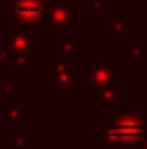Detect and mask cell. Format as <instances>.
Listing matches in <instances>:
<instances>
[{
    "instance_id": "5b68a950",
    "label": "cell",
    "mask_w": 147,
    "mask_h": 149,
    "mask_svg": "<svg viewBox=\"0 0 147 149\" xmlns=\"http://www.w3.org/2000/svg\"><path fill=\"white\" fill-rule=\"evenodd\" d=\"M83 76L79 74V68L64 58H55L51 64L45 66V81L53 83L57 91L60 89H79V81Z\"/></svg>"
},
{
    "instance_id": "9c48e42d",
    "label": "cell",
    "mask_w": 147,
    "mask_h": 149,
    "mask_svg": "<svg viewBox=\"0 0 147 149\" xmlns=\"http://www.w3.org/2000/svg\"><path fill=\"white\" fill-rule=\"evenodd\" d=\"M145 47H147L145 40H134L132 44H130V47L123 49V53L130 55L132 64H144V62H147V58L144 57V55H145Z\"/></svg>"
},
{
    "instance_id": "30bf717a",
    "label": "cell",
    "mask_w": 147,
    "mask_h": 149,
    "mask_svg": "<svg viewBox=\"0 0 147 149\" xmlns=\"http://www.w3.org/2000/svg\"><path fill=\"white\" fill-rule=\"evenodd\" d=\"M119 91L121 89H117V87L98 91V108H104L106 104H111V102H119Z\"/></svg>"
},
{
    "instance_id": "8fae6325",
    "label": "cell",
    "mask_w": 147,
    "mask_h": 149,
    "mask_svg": "<svg viewBox=\"0 0 147 149\" xmlns=\"http://www.w3.org/2000/svg\"><path fill=\"white\" fill-rule=\"evenodd\" d=\"M19 87H21L19 83H4L2 85V95H6L11 100V104H17L19 96H21V89Z\"/></svg>"
},
{
    "instance_id": "3957f363",
    "label": "cell",
    "mask_w": 147,
    "mask_h": 149,
    "mask_svg": "<svg viewBox=\"0 0 147 149\" xmlns=\"http://www.w3.org/2000/svg\"><path fill=\"white\" fill-rule=\"evenodd\" d=\"M91 70L83 79L89 83L91 91H104L110 87L121 89V66L115 64L111 57H92L91 61Z\"/></svg>"
},
{
    "instance_id": "8992f818",
    "label": "cell",
    "mask_w": 147,
    "mask_h": 149,
    "mask_svg": "<svg viewBox=\"0 0 147 149\" xmlns=\"http://www.w3.org/2000/svg\"><path fill=\"white\" fill-rule=\"evenodd\" d=\"M55 0H13V25L34 29L38 23L44 21L45 10H47Z\"/></svg>"
},
{
    "instance_id": "277c9868",
    "label": "cell",
    "mask_w": 147,
    "mask_h": 149,
    "mask_svg": "<svg viewBox=\"0 0 147 149\" xmlns=\"http://www.w3.org/2000/svg\"><path fill=\"white\" fill-rule=\"evenodd\" d=\"M79 8L68 4L66 0H55L45 10L44 25L47 30H62V29H79Z\"/></svg>"
},
{
    "instance_id": "6da1fadb",
    "label": "cell",
    "mask_w": 147,
    "mask_h": 149,
    "mask_svg": "<svg viewBox=\"0 0 147 149\" xmlns=\"http://www.w3.org/2000/svg\"><path fill=\"white\" fill-rule=\"evenodd\" d=\"M147 138V119L136 109H123L98 127V149H134Z\"/></svg>"
},
{
    "instance_id": "4fadbf2b",
    "label": "cell",
    "mask_w": 147,
    "mask_h": 149,
    "mask_svg": "<svg viewBox=\"0 0 147 149\" xmlns=\"http://www.w3.org/2000/svg\"><path fill=\"white\" fill-rule=\"evenodd\" d=\"M89 8H91L92 11H96V13H104L106 2H104V0H89Z\"/></svg>"
},
{
    "instance_id": "7a4b0ae2",
    "label": "cell",
    "mask_w": 147,
    "mask_h": 149,
    "mask_svg": "<svg viewBox=\"0 0 147 149\" xmlns=\"http://www.w3.org/2000/svg\"><path fill=\"white\" fill-rule=\"evenodd\" d=\"M4 47L11 53V72L26 74L36 62V30L11 25L10 30L2 32Z\"/></svg>"
},
{
    "instance_id": "5bb4252c",
    "label": "cell",
    "mask_w": 147,
    "mask_h": 149,
    "mask_svg": "<svg viewBox=\"0 0 147 149\" xmlns=\"http://www.w3.org/2000/svg\"><path fill=\"white\" fill-rule=\"evenodd\" d=\"M4 62H11V53H10L6 47L0 49V66H2Z\"/></svg>"
},
{
    "instance_id": "52a82bcc",
    "label": "cell",
    "mask_w": 147,
    "mask_h": 149,
    "mask_svg": "<svg viewBox=\"0 0 147 149\" xmlns=\"http://www.w3.org/2000/svg\"><path fill=\"white\" fill-rule=\"evenodd\" d=\"M53 53H55V58L70 61L72 57L79 55V45L76 44V40H55Z\"/></svg>"
},
{
    "instance_id": "2e32d148",
    "label": "cell",
    "mask_w": 147,
    "mask_h": 149,
    "mask_svg": "<svg viewBox=\"0 0 147 149\" xmlns=\"http://www.w3.org/2000/svg\"><path fill=\"white\" fill-rule=\"evenodd\" d=\"M104 2H107V4H111V2H113V0H104Z\"/></svg>"
},
{
    "instance_id": "ba28073f",
    "label": "cell",
    "mask_w": 147,
    "mask_h": 149,
    "mask_svg": "<svg viewBox=\"0 0 147 149\" xmlns=\"http://www.w3.org/2000/svg\"><path fill=\"white\" fill-rule=\"evenodd\" d=\"M28 111L25 108H19V104H11L10 108L6 109L2 117V123L4 125H11V123H21V125H26L28 123Z\"/></svg>"
},
{
    "instance_id": "7c38bea8",
    "label": "cell",
    "mask_w": 147,
    "mask_h": 149,
    "mask_svg": "<svg viewBox=\"0 0 147 149\" xmlns=\"http://www.w3.org/2000/svg\"><path fill=\"white\" fill-rule=\"evenodd\" d=\"M26 140H28V136L26 134H13L11 136V143H13V149H26Z\"/></svg>"
},
{
    "instance_id": "9a60e30c",
    "label": "cell",
    "mask_w": 147,
    "mask_h": 149,
    "mask_svg": "<svg viewBox=\"0 0 147 149\" xmlns=\"http://www.w3.org/2000/svg\"><path fill=\"white\" fill-rule=\"evenodd\" d=\"M0 149H2V136H0Z\"/></svg>"
}]
</instances>
